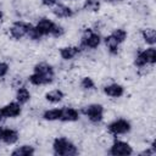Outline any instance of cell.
<instances>
[{
  "label": "cell",
  "mask_w": 156,
  "mask_h": 156,
  "mask_svg": "<svg viewBox=\"0 0 156 156\" xmlns=\"http://www.w3.org/2000/svg\"><path fill=\"white\" fill-rule=\"evenodd\" d=\"M30 98H32L30 91H29V89H28L26 85H21V87H18V88H16L15 99H16V101H17L20 105L23 106V105L28 104V102L30 101Z\"/></svg>",
  "instance_id": "obj_16"
},
{
  "label": "cell",
  "mask_w": 156,
  "mask_h": 156,
  "mask_svg": "<svg viewBox=\"0 0 156 156\" xmlns=\"http://www.w3.org/2000/svg\"><path fill=\"white\" fill-rule=\"evenodd\" d=\"M108 154L112 156H130L134 154V150L129 143L115 139L108 149Z\"/></svg>",
  "instance_id": "obj_9"
},
{
  "label": "cell",
  "mask_w": 156,
  "mask_h": 156,
  "mask_svg": "<svg viewBox=\"0 0 156 156\" xmlns=\"http://www.w3.org/2000/svg\"><path fill=\"white\" fill-rule=\"evenodd\" d=\"M22 113V105H20L16 100L5 104L4 106H0V122L5 119L17 118Z\"/></svg>",
  "instance_id": "obj_8"
},
{
  "label": "cell",
  "mask_w": 156,
  "mask_h": 156,
  "mask_svg": "<svg viewBox=\"0 0 156 156\" xmlns=\"http://www.w3.org/2000/svg\"><path fill=\"white\" fill-rule=\"evenodd\" d=\"M102 43L105 44V48H106V50L108 51L110 55H117V54H118L121 44H119L111 34L104 37V38H102Z\"/></svg>",
  "instance_id": "obj_17"
},
{
  "label": "cell",
  "mask_w": 156,
  "mask_h": 156,
  "mask_svg": "<svg viewBox=\"0 0 156 156\" xmlns=\"http://www.w3.org/2000/svg\"><path fill=\"white\" fill-rule=\"evenodd\" d=\"M4 18V12H2V10H0V21Z\"/></svg>",
  "instance_id": "obj_32"
},
{
  "label": "cell",
  "mask_w": 156,
  "mask_h": 156,
  "mask_svg": "<svg viewBox=\"0 0 156 156\" xmlns=\"http://www.w3.org/2000/svg\"><path fill=\"white\" fill-rule=\"evenodd\" d=\"M119 44H123L127 38H128V32L124 29V28H115L111 33H110Z\"/></svg>",
  "instance_id": "obj_23"
},
{
  "label": "cell",
  "mask_w": 156,
  "mask_h": 156,
  "mask_svg": "<svg viewBox=\"0 0 156 156\" xmlns=\"http://www.w3.org/2000/svg\"><path fill=\"white\" fill-rule=\"evenodd\" d=\"M79 87L82 90L84 91H90V90H95V82L91 77H83L79 82Z\"/></svg>",
  "instance_id": "obj_24"
},
{
  "label": "cell",
  "mask_w": 156,
  "mask_h": 156,
  "mask_svg": "<svg viewBox=\"0 0 156 156\" xmlns=\"http://www.w3.org/2000/svg\"><path fill=\"white\" fill-rule=\"evenodd\" d=\"M9 71H10L9 63H6L4 61H0V78H5L9 74Z\"/></svg>",
  "instance_id": "obj_27"
},
{
  "label": "cell",
  "mask_w": 156,
  "mask_h": 156,
  "mask_svg": "<svg viewBox=\"0 0 156 156\" xmlns=\"http://www.w3.org/2000/svg\"><path fill=\"white\" fill-rule=\"evenodd\" d=\"M101 7V1L100 0H84L82 9L85 12H98Z\"/></svg>",
  "instance_id": "obj_22"
},
{
  "label": "cell",
  "mask_w": 156,
  "mask_h": 156,
  "mask_svg": "<svg viewBox=\"0 0 156 156\" xmlns=\"http://www.w3.org/2000/svg\"><path fill=\"white\" fill-rule=\"evenodd\" d=\"M101 43H102L101 34L93 28H87L83 30L79 46L82 50H95L101 45Z\"/></svg>",
  "instance_id": "obj_3"
},
{
  "label": "cell",
  "mask_w": 156,
  "mask_h": 156,
  "mask_svg": "<svg viewBox=\"0 0 156 156\" xmlns=\"http://www.w3.org/2000/svg\"><path fill=\"white\" fill-rule=\"evenodd\" d=\"M35 154V147L29 144H22L16 146L11 151V156H33Z\"/></svg>",
  "instance_id": "obj_18"
},
{
  "label": "cell",
  "mask_w": 156,
  "mask_h": 156,
  "mask_svg": "<svg viewBox=\"0 0 156 156\" xmlns=\"http://www.w3.org/2000/svg\"><path fill=\"white\" fill-rule=\"evenodd\" d=\"M80 113H83L91 123L94 124H99L100 122H102L104 119V115H105V108L101 104L94 102V104H89L87 106H84L80 110Z\"/></svg>",
  "instance_id": "obj_5"
},
{
  "label": "cell",
  "mask_w": 156,
  "mask_h": 156,
  "mask_svg": "<svg viewBox=\"0 0 156 156\" xmlns=\"http://www.w3.org/2000/svg\"><path fill=\"white\" fill-rule=\"evenodd\" d=\"M30 27H32V23H28L26 21H15L9 27L10 37L15 40H21L23 38H27Z\"/></svg>",
  "instance_id": "obj_7"
},
{
  "label": "cell",
  "mask_w": 156,
  "mask_h": 156,
  "mask_svg": "<svg viewBox=\"0 0 156 156\" xmlns=\"http://www.w3.org/2000/svg\"><path fill=\"white\" fill-rule=\"evenodd\" d=\"M79 117H80V111H78L76 107H72V106L61 107V117H60L61 122L73 123V122H77Z\"/></svg>",
  "instance_id": "obj_13"
},
{
  "label": "cell",
  "mask_w": 156,
  "mask_h": 156,
  "mask_svg": "<svg viewBox=\"0 0 156 156\" xmlns=\"http://www.w3.org/2000/svg\"><path fill=\"white\" fill-rule=\"evenodd\" d=\"M105 1H107V2H121L123 0H105Z\"/></svg>",
  "instance_id": "obj_31"
},
{
  "label": "cell",
  "mask_w": 156,
  "mask_h": 156,
  "mask_svg": "<svg viewBox=\"0 0 156 156\" xmlns=\"http://www.w3.org/2000/svg\"><path fill=\"white\" fill-rule=\"evenodd\" d=\"M54 24H55V22L51 18H49V17H40L38 20V22L34 24V27L40 33V35L44 38V37H50L51 35Z\"/></svg>",
  "instance_id": "obj_11"
},
{
  "label": "cell",
  "mask_w": 156,
  "mask_h": 156,
  "mask_svg": "<svg viewBox=\"0 0 156 156\" xmlns=\"http://www.w3.org/2000/svg\"><path fill=\"white\" fill-rule=\"evenodd\" d=\"M51 12L52 15L58 18V20H63V18H72L74 16V10L65 4H56L55 6L51 7Z\"/></svg>",
  "instance_id": "obj_15"
},
{
  "label": "cell",
  "mask_w": 156,
  "mask_h": 156,
  "mask_svg": "<svg viewBox=\"0 0 156 156\" xmlns=\"http://www.w3.org/2000/svg\"><path fill=\"white\" fill-rule=\"evenodd\" d=\"M130 130H132V124L126 118H116L107 124V132L113 136L126 135Z\"/></svg>",
  "instance_id": "obj_6"
},
{
  "label": "cell",
  "mask_w": 156,
  "mask_h": 156,
  "mask_svg": "<svg viewBox=\"0 0 156 156\" xmlns=\"http://www.w3.org/2000/svg\"><path fill=\"white\" fill-rule=\"evenodd\" d=\"M27 38H28L29 40H32V41H40V40L43 39V37L40 35V33L35 29V27H34L33 24H32V27H30V29H29V32H28Z\"/></svg>",
  "instance_id": "obj_26"
},
{
  "label": "cell",
  "mask_w": 156,
  "mask_h": 156,
  "mask_svg": "<svg viewBox=\"0 0 156 156\" xmlns=\"http://www.w3.org/2000/svg\"><path fill=\"white\" fill-rule=\"evenodd\" d=\"M21 85H24V84H23V79H22L21 77H15L13 80H12V87L16 89V88H18V87H21Z\"/></svg>",
  "instance_id": "obj_28"
},
{
  "label": "cell",
  "mask_w": 156,
  "mask_h": 156,
  "mask_svg": "<svg viewBox=\"0 0 156 156\" xmlns=\"http://www.w3.org/2000/svg\"><path fill=\"white\" fill-rule=\"evenodd\" d=\"M20 139V133L9 127H1L0 126V143L5 145H15Z\"/></svg>",
  "instance_id": "obj_10"
},
{
  "label": "cell",
  "mask_w": 156,
  "mask_h": 156,
  "mask_svg": "<svg viewBox=\"0 0 156 156\" xmlns=\"http://www.w3.org/2000/svg\"><path fill=\"white\" fill-rule=\"evenodd\" d=\"M140 35H141V39L144 40V43L149 46H155L156 44V30L155 28H144L141 29L140 32Z\"/></svg>",
  "instance_id": "obj_19"
},
{
  "label": "cell",
  "mask_w": 156,
  "mask_h": 156,
  "mask_svg": "<svg viewBox=\"0 0 156 156\" xmlns=\"http://www.w3.org/2000/svg\"><path fill=\"white\" fill-rule=\"evenodd\" d=\"M43 119L48 121V122H55V121H60L61 117V108L55 107V108H48L41 113Z\"/></svg>",
  "instance_id": "obj_21"
},
{
  "label": "cell",
  "mask_w": 156,
  "mask_h": 156,
  "mask_svg": "<svg viewBox=\"0 0 156 156\" xmlns=\"http://www.w3.org/2000/svg\"><path fill=\"white\" fill-rule=\"evenodd\" d=\"M40 1H41V5L45 7H52L57 4V0H40Z\"/></svg>",
  "instance_id": "obj_29"
},
{
  "label": "cell",
  "mask_w": 156,
  "mask_h": 156,
  "mask_svg": "<svg viewBox=\"0 0 156 156\" xmlns=\"http://www.w3.org/2000/svg\"><path fill=\"white\" fill-rule=\"evenodd\" d=\"M65 33H66L65 27H63L62 24H60V23L55 22V24H54V28H52V32H51V35H50V37H52V38H61Z\"/></svg>",
  "instance_id": "obj_25"
},
{
  "label": "cell",
  "mask_w": 156,
  "mask_h": 156,
  "mask_svg": "<svg viewBox=\"0 0 156 156\" xmlns=\"http://www.w3.org/2000/svg\"><path fill=\"white\" fill-rule=\"evenodd\" d=\"M155 154H156V151H155L151 146H149L147 149H145L144 151H141L139 155H143V156H144V155H146V156H152V155H155Z\"/></svg>",
  "instance_id": "obj_30"
},
{
  "label": "cell",
  "mask_w": 156,
  "mask_h": 156,
  "mask_svg": "<svg viewBox=\"0 0 156 156\" xmlns=\"http://www.w3.org/2000/svg\"><path fill=\"white\" fill-rule=\"evenodd\" d=\"M55 68L48 62H39L34 65L32 74L28 76L27 80L35 87L49 85L55 80Z\"/></svg>",
  "instance_id": "obj_1"
},
{
  "label": "cell",
  "mask_w": 156,
  "mask_h": 156,
  "mask_svg": "<svg viewBox=\"0 0 156 156\" xmlns=\"http://www.w3.org/2000/svg\"><path fill=\"white\" fill-rule=\"evenodd\" d=\"M69 1H76V0H69Z\"/></svg>",
  "instance_id": "obj_33"
},
{
  "label": "cell",
  "mask_w": 156,
  "mask_h": 156,
  "mask_svg": "<svg viewBox=\"0 0 156 156\" xmlns=\"http://www.w3.org/2000/svg\"><path fill=\"white\" fill-rule=\"evenodd\" d=\"M156 63V49L155 46H147L146 49L139 50L134 57V66L136 68L152 67Z\"/></svg>",
  "instance_id": "obj_4"
},
{
  "label": "cell",
  "mask_w": 156,
  "mask_h": 156,
  "mask_svg": "<svg viewBox=\"0 0 156 156\" xmlns=\"http://www.w3.org/2000/svg\"><path fill=\"white\" fill-rule=\"evenodd\" d=\"M102 91L108 98L118 99V98H122L124 95L126 88L122 84H119V83H110V84H106L102 88Z\"/></svg>",
  "instance_id": "obj_14"
},
{
  "label": "cell",
  "mask_w": 156,
  "mask_h": 156,
  "mask_svg": "<svg viewBox=\"0 0 156 156\" xmlns=\"http://www.w3.org/2000/svg\"><path fill=\"white\" fill-rule=\"evenodd\" d=\"M45 100L52 105H56V104H60L63 98H65V93L61 90V89H52V90H49L46 94H45Z\"/></svg>",
  "instance_id": "obj_20"
},
{
  "label": "cell",
  "mask_w": 156,
  "mask_h": 156,
  "mask_svg": "<svg viewBox=\"0 0 156 156\" xmlns=\"http://www.w3.org/2000/svg\"><path fill=\"white\" fill-rule=\"evenodd\" d=\"M52 152L56 156H76L79 154L78 146L65 136H57L52 141Z\"/></svg>",
  "instance_id": "obj_2"
},
{
  "label": "cell",
  "mask_w": 156,
  "mask_h": 156,
  "mask_svg": "<svg viewBox=\"0 0 156 156\" xmlns=\"http://www.w3.org/2000/svg\"><path fill=\"white\" fill-rule=\"evenodd\" d=\"M83 50L80 49L79 45H67V46H62L58 49V54L60 57L63 61H71L73 58H76L77 56L80 55Z\"/></svg>",
  "instance_id": "obj_12"
}]
</instances>
